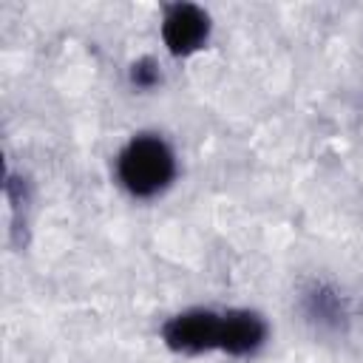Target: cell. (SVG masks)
<instances>
[{"instance_id": "cell-1", "label": "cell", "mask_w": 363, "mask_h": 363, "mask_svg": "<svg viewBox=\"0 0 363 363\" xmlns=\"http://www.w3.org/2000/svg\"><path fill=\"white\" fill-rule=\"evenodd\" d=\"M116 176L136 199L162 193L176 176V156L162 136L139 133L116 156Z\"/></svg>"}, {"instance_id": "cell-2", "label": "cell", "mask_w": 363, "mask_h": 363, "mask_svg": "<svg viewBox=\"0 0 363 363\" xmlns=\"http://www.w3.org/2000/svg\"><path fill=\"white\" fill-rule=\"evenodd\" d=\"M221 315L213 309H187L164 320L162 340L179 354H201L221 349Z\"/></svg>"}, {"instance_id": "cell-3", "label": "cell", "mask_w": 363, "mask_h": 363, "mask_svg": "<svg viewBox=\"0 0 363 363\" xmlns=\"http://www.w3.org/2000/svg\"><path fill=\"white\" fill-rule=\"evenodd\" d=\"M210 37V14L196 3H173L162 17V40L173 57H190Z\"/></svg>"}, {"instance_id": "cell-4", "label": "cell", "mask_w": 363, "mask_h": 363, "mask_svg": "<svg viewBox=\"0 0 363 363\" xmlns=\"http://www.w3.org/2000/svg\"><path fill=\"white\" fill-rule=\"evenodd\" d=\"M267 340V323L258 312L250 309H227L221 315V349L233 357L252 354Z\"/></svg>"}, {"instance_id": "cell-5", "label": "cell", "mask_w": 363, "mask_h": 363, "mask_svg": "<svg viewBox=\"0 0 363 363\" xmlns=\"http://www.w3.org/2000/svg\"><path fill=\"white\" fill-rule=\"evenodd\" d=\"M303 309L312 320L323 323V326H337L340 318H343V301L335 289L323 286V284H315L312 289L303 292Z\"/></svg>"}, {"instance_id": "cell-6", "label": "cell", "mask_w": 363, "mask_h": 363, "mask_svg": "<svg viewBox=\"0 0 363 363\" xmlns=\"http://www.w3.org/2000/svg\"><path fill=\"white\" fill-rule=\"evenodd\" d=\"M128 79H130V85H136V88H142V91L153 88V85L162 79L156 60H150V57H142V60H136V62L130 65V71H128Z\"/></svg>"}]
</instances>
